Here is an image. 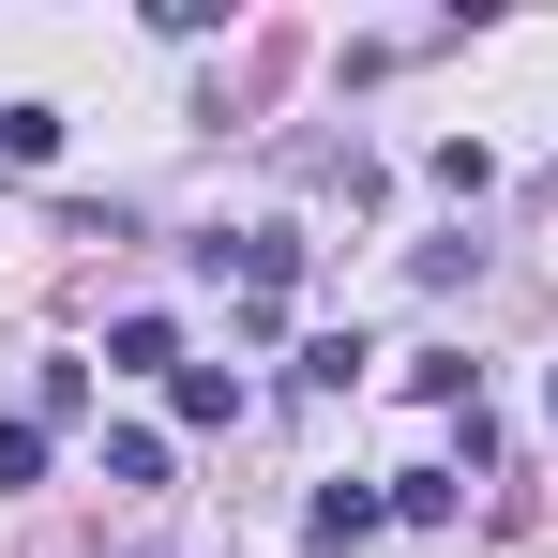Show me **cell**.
I'll list each match as a JSON object with an SVG mask.
<instances>
[{
	"mask_svg": "<svg viewBox=\"0 0 558 558\" xmlns=\"http://www.w3.org/2000/svg\"><path fill=\"white\" fill-rule=\"evenodd\" d=\"M167 408H182V423H242V377H227V363H182V377H167Z\"/></svg>",
	"mask_w": 558,
	"mask_h": 558,
	"instance_id": "6da1fadb",
	"label": "cell"
},
{
	"mask_svg": "<svg viewBox=\"0 0 558 558\" xmlns=\"http://www.w3.org/2000/svg\"><path fill=\"white\" fill-rule=\"evenodd\" d=\"M408 392H423V408H483V363H468V348H423Z\"/></svg>",
	"mask_w": 558,
	"mask_h": 558,
	"instance_id": "7a4b0ae2",
	"label": "cell"
},
{
	"mask_svg": "<svg viewBox=\"0 0 558 558\" xmlns=\"http://www.w3.org/2000/svg\"><path fill=\"white\" fill-rule=\"evenodd\" d=\"M106 363H136V377H182V332H167V317H121V332H106Z\"/></svg>",
	"mask_w": 558,
	"mask_h": 558,
	"instance_id": "3957f363",
	"label": "cell"
},
{
	"mask_svg": "<svg viewBox=\"0 0 558 558\" xmlns=\"http://www.w3.org/2000/svg\"><path fill=\"white\" fill-rule=\"evenodd\" d=\"M61 151V106H0V167H46Z\"/></svg>",
	"mask_w": 558,
	"mask_h": 558,
	"instance_id": "277c9868",
	"label": "cell"
},
{
	"mask_svg": "<svg viewBox=\"0 0 558 558\" xmlns=\"http://www.w3.org/2000/svg\"><path fill=\"white\" fill-rule=\"evenodd\" d=\"M377 513H392V498H363V483H332V498H317V544L348 558V544H363V529H377Z\"/></svg>",
	"mask_w": 558,
	"mask_h": 558,
	"instance_id": "5b68a950",
	"label": "cell"
},
{
	"mask_svg": "<svg viewBox=\"0 0 558 558\" xmlns=\"http://www.w3.org/2000/svg\"><path fill=\"white\" fill-rule=\"evenodd\" d=\"M15 483H46V423H0V498Z\"/></svg>",
	"mask_w": 558,
	"mask_h": 558,
	"instance_id": "8992f818",
	"label": "cell"
}]
</instances>
